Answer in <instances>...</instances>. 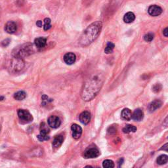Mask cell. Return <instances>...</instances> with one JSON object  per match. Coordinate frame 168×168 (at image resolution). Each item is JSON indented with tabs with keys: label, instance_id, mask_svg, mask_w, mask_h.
<instances>
[{
	"label": "cell",
	"instance_id": "15",
	"mask_svg": "<svg viewBox=\"0 0 168 168\" xmlns=\"http://www.w3.org/2000/svg\"><path fill=\"white\" fill-rule=\"evenodd\" d=\"M143 117H144V113H143L142 110L140 109V108H137V109H136L134 112V113L132 114L131 119H133L134 121L139 122L142 120Z\"/></svg>",
	"mask_w": 168,
	"mask_h": 168
},
{
	"label": "cell",
	"instance_id": "31",
	"mask_svg": "<svg viewBox=\"0 0 168 168\" xmlns=\"http://www.w3.org/2000/svg\"><path fill=\"white\" fill-rule=\"evenodd\" d=\"M36 25H37V26L41 28L42 26V21L41 20H38L36 22Z\"/></svg>",
	"mask_w": 168,
	"mask_h": 168
},
{
	"label": "cell",
	"instance_id": "9",
	"mask_svg": "<svg viewBox=\"0 0 168 168\" xmlns=\"http://www.w3.org/2000/svg\"><path fill=\"white\" fill-rule=\"evenodd\" d=\"M71 129L72 131V136L74 139H78L81 137L82 134V129L78 124H73L71 126Z\"/></svg>",
	"mask_w": 168,
	"mask_h": 168
},
{
	"label": "cell",
	"instance_id": "21",
	"mask_svg": "<svg viewBox=\"0 0 168 168\" xmlns=\"http://www.w3.org/2000/svg\"><path fill=\"white\" fill-rule=\"evenodd\" d=\"M136 128L133 125H127L123 128L124 134H129V133H135L136 131Z\"/></svg>",
	"mask_w": 168,
	"mask_h": 168
},
{
	"label": "cell",
	"instance_id": "10",
	"mask_svg": "<svg viewBox=\"0 0 168 168\" xmlns=\"http://www.w3.org/2000/svg\"><path fill=\"white\" fill-rule=\"evenodd\" d=\"M148 12L150 15L152 16H158L160 15L162 13V9L160 6L156 5H153L149 7Z\"/></svg>",
	"mask_w": 168,
	"mask_h": 168
},
{
	"label": "cell",
	"instance_id": "28",
	"mask_svg": "<svg viewBox=\"0 0 168 168\" xmlns=\"http://www.w3.org/2000/svg\"><path fill=\"white\" fill-rule=\"evenodd\" d=\"M10 39H5V40H4L2 41L1 45L3 47H5L7 46H8L9 44H10Z\"/></svg>",
	"mask_w": 168,
	"mask_h": 168
},
{
	"label": "cell",
	"instance_id": "29",
	"mask_svg": "<svg viewBox=\"0 0 168 168\" xmlns=\"http://www.w3.org/2000/svg\"><path fill=\"white\" fill-rule=\"evenodd\" d=\"M159 85H160V84H156V86L157 87L156 88V87H153V90L155 92H159L161 90V89H162V87H160V88H159V87H158Z\"/></svg>",
	"mask_w": 168,
	"mask_h": 168
},
{
	"label": "cell",
	"instance_id": "26",
	"mask_svg": "<svg viewBox=\"0 0 168 168\" xmlns=\"http://www.w3.org/2000/svg\"><path fill=\"white\" fill-rule=\"evenodd\" d=\"M154 35L151 32H149V33L145 35L144 40L147 42H150L154 40Z\"/></svg>",
	"mask_w": 168,
	"mask_h": 168
},
{
	"label": "cell",
	"instance_id": "1",
	"mask_svg": "<svg viewBox=\"0 0 168 168\" xmlns=\"http://www.w3.org/2000/svg\"><path fill=\"white\" fill-rule=\"evenodd\" d=\"M104 80L103 74H93L84 84L82 92V99L86 101H89L95 97L103 86Z\"/></svg>",
	"mask_w": 168,
	"mask_h": 168
},
{
	"label": "cell",
	"instance_id": "4",
	"mask_svg": "<svg viewBox=\"0 0 168 168\" xmlns=\"http://www.w3.org/2000/svg\"><path fill=\"white\" fill-rule=\"evenodd\" d=\"M24 66V61L23 58L13 57L10 61L9 68L10 70L13 72H16L21 70Z\"/></svg>",
	"mask_w": 168,
	"mask_h": 168
},
{
	"label": "cell",
	"instance_id": "24",
	"mask_svg": "<svg viewBox=\"0 0 168 168\" xmlns=\"http://www.w3.org/2000/svg\"><path fill=\"white\" fill-rule=\"evenodd\" d=\"M103 166L104 168H112L114 167L113 161L110 160H106L103 162Z\"/></svg>",
	"mask_w": 168,
	"mask_h": 168
},
{
	"label": "cell",
	"instance_id": "25",
	"mask_svg": "<svg viewBox=\"0 0 168 168\" xmlns=\"http://www.w3.org/2000/svg\"><path fill=\"white\" fill-rule=\"evenodd\" d=\"M51 28V20L50 18H45L44 19V29L45 31L49 30Z\"/></svg>",
	"mask_w": 168,
	"mask_h": 168
},
{
	"label": "cell",
	"instance_id": "6",
	"mask_svg": "<svg viewBox=\"0 0 168 168\" xmlns=\"http://www.w3.org/2000/svg\"><path fill=\"white\" fill-rule=\"evenodd\" d=\"M100 155V152L97 148L94 147H91L86 149L84 152L83 156L85 158H95Z\"/></svg>",
	"mask_w": 168,
	"mask_h": 168
},
{
	"label": "cell",
	"instance_id": "17",
	"mask_svg": "<svg viewBox=\"0 0 168 168\" xmlns=\"http://www.w3.org/2000/svg\"><path fill=\"white\" fill-rule=\"evenodd\" d=\"M63 141H64V136H63L62 135H58L56 136L54 138L52 145L54 148H58V147H60L62 144Z\"/></svg>",
	"mask_w": 168,
	"mask_h": 168
},
{
	"label": "cell",
	"instance_id": "18",
	"mask_svg": "<svg viewBox=\"0 0 168 168\" xmlns=\"http://www.w3.org/2000/svg\"><path fill=\"white\" fill-rule=\"evenodd\" d=\"M132 113L131 110H129V108H124V109L122 111L121 116L126 121H129L131 119Z\"/></svg>",
	"mask_w": 168,
	"mask_h": 168
},
{
	"label": "cell",
	"instance_id": "5",
	"mask_svg": "<svg viewBox=\"0 0 168 168\" xmlns=\"http://www.w3.org/2000/svg\"><path fill=\"white\" fill-rule=\"evenodd\" d=\"M18 116L22 124H28L33 120V117L28 111L24 109H20L18 110Z\"/></svg>",
	"mask_w": 168,
	"mask_h": 168
},
{
	"label": "cell",
	"instance_id": "7",
	"mask_svg": "<svg viewBox=\"0 0 168 168\" xmlns=\"http://www.w3.org/2000/svg\"><path fill=\"white\" fill-rule=\"evenodd\" d=\"M48 125L50 126L51 128L53 129H57L60 127L61 124V121L58 116H51L50 118H48L47 120Z\"/></svg>",
	"mask_w": 168,
	"mask_h": 168
},
{
	"label": "cell",
	"instance_id": "2",
	"mask_svg": "<svg viewBox=\"0 0 168 168\" xmlns=\"http://www.w3.org/2000/svg\"><path fill=\"white\" fill-rule=\"evenodd\" d=\"M102 29V22L100 21H95L84 30L79 40L80 44L82 46H87L99 37Z\"/></svg>",
	"mask_w": 168,
	"mask_h": 168
},
{
	"label": "cell",
	"instance_id": "16",
	"mask_svg": "<svg viewBox=\"0 0 168 168\" xmlns=\"http://www.w3.org/2000/svg\"><path fill=\"white\" fill-rule=\"evenodd\" d=\"M47 44V39L44 37L37 38L34 40V45L38 49H42L45 47Z\"/></svg>",
	"mask_w": 168,
	"mask_h": 168
},
{
	"label": "cell",
	"instance_id": "3",
	"mask_svg": "<svg viewBox=\"0 0 168 168\" xmlns=\"http://www.w3.org/2000/svg\"><path fill=\"white\" fill-rule=\"evenodd\" d=\"M34 50L33 45L30 43H27L25 44L21 45L19 47H16L12 52L13 57H19V58H24L28 57L32 53H34Z\"/></svg>",
	"mask_w": 168,
	"mask_h": 168
},
{
	"label": "cell",
	"instance_id": "12",
	"mask_svg": "<svg viewBox=\"0 0 168 168\" xmlns=\"http://www.w3.org/2000/svg\"><path fill=\"white\" fill-rule=\"evenodd\" d=\"M79 119L82 124L84 125L88 124L91 120V114L88 111H84L80 114Z\"/></svg>",
	"mask_w": 168,
	"mask_h": 168
},
{
	"label": "cell",
	"instance_id": "22",
	"mask_svg": "<svg viewBox=\"0 0 168 168\" xmlns=\"http://www.w3.org/2000/svg\"><path fill=\"white\" fill-rule=\"evenodd\" d=\"M26 97V93L23 91H20V92H16L14 94V98L17 100H22L25 99Z\"/></svg>",
	"mask_w": 168,
	"mask_h": 168
},
{
	"label": "cell",
	"instance_id": "27",
	"mask_svg": "<svg viewBox=\"0 0 168 168\" xmlns=\"http://www.w3.org/2000/svg\"><path fill=\"white\" fill-rule=\"evenodd\" d=\"M41 99H42V104H43V106H45L48 103L51 102L52 99H49V97L45 95V94H44L43 96L41 97Z\"/></svg>",
	"mask_w": 168,
	"mask_h": 168
},
{
	"label": "cell",
	"instance_id": "8",
	"mask_svg": "<svg viewBox=\"0 0 168 168\" xmlns=\"http://www.w3.org/2000/svg\"><path fill=\"white\" fill-rule=\"evenodd\" d=\"M50 133V130L47 128L45 127V125H44L43 128L41 127V130H40V135H38V139L40 141H47L50 139V136L48 135V134Z\"/></svg>",
	"mask_w": 168,
	"mask_h": 168
},
{
	"label": "cell",
	"instance_id": "19",
	"mask_svg": "<svg viewBox=\"0 0 168 168\" xmlns=\"http://www.w3.org/2000/svg\"><path fill=\"white\" fill-rule=\"evenodd\" d=\"M135 19V15L134 13L128 12L124 16V21L125 23H131Z\"/></svg>",
	"mask_w": 168,
	"mask_h": 168
},
{
	"label": "cell",
	"instance_id": "14",
	"mask_svg": "<svg viewBox=\"0 0 168 168\" xmlns=\"http://www.w3.org/2000/svg\"><path fill=\"white\" fill-rule=\"evenodd\" d=\"M162 104V102L160 100H154L152 102L150 103L148 105V109L150 112H154L157 109H158L159 108L161 107Z\"/></svg>",
	"mask_w": 168,
	"mask_h": 168
},
{
	"label": "cell",
	"instance_id": "30",
	"mask_svg": "<svg viewBox=\"0 0 168 168\" xmlns=\"http://www.w3.org/2000/svg\"><path fill=\"white\" fill-rule=\"evenodd\" d=\"M163 34H164V36H165V37H167L168 36V28H166L164 30Z\"/></svg>",
	"mask_w": 168,
	"mask_h": 168
},
{
	"label": "cell",
	"instance_id": "13",
	"mask_svg": "<svg viewBox=\"0 0 168 168\" xmlns=\"http://www.w3.org/2000/svg\"><path fill=\"white\" fill-rule=\"evenodd\" d=\"M5 30L8 34H14L17 30L16 24L13 21H9L6 23L5 26Z\"/></svg>",
	"mask_w": 168,
	"mask_h": 168
},
{
	"label": "cell",
	"instance_id": "33",
	"mask_svg": "<svg viewBox=\"0 0 168 168\" xmlns=\"http://www.w3.org/2000/svg\"><path fill=\"white\" fill-rule=\"evenodd\" d=\"M123 162H124L123 158L120 160V162H119V163H118V167H120L122 166V163H123Z\"/></svg>",
	"mask_w": 168,
	"mask_h": 168
},
{
	"label": "cell",
	"instance_id": "32",
	"mask_svg": "<svg viewBox=\"0 0 168 168\" xmlns=\"http://www.w3.org/2000/svg\"><path fill=\"white\" fill-rule=\"evenodd\" d=\"M167 143H166V144L164 145V146H162V148H161L160 150H166V151H167Z\"/></svg>",
	"mask_w": 168,
	"mask_h": 168
},
{
	"label": "cell",
	"instance_id": "23",
	"mask_svg": "<svg viewBox=\"0 0 168 168\" xmlns=\"http://www.w3.org/2000/svg\"><path fill=\"white\" fill-rule=\"evenodd\" d=\"M114 47H115V45L112 43V42H110V41L108 42L106 44V46L104 49L105 53H106V54L112 53V52H113Z\"/></svg>",
	"mask_w": 168,
	"mask_h": 168
},
{
	"label": "cell",
	"instance_id": "20",
	"mask_svg": "<svg viewBox=\"0 0 168 168\" xmlns=\"http://www.w3.org/2000/svg\"><path fill=\"white\" fill-rule=\"evenodd\" d=\"M168 161V156L166 154L161 155L160 156L158 157V158L156 159V162L159 165H164V164H166Z\"/></svg>",
	"mask_w": 168,
	"mask_h": 168
},
{
	"label": "cell",
	"instance_id": "11",
	"mask_svg": "<svg viewBox=\"0 0 168 168\" xmlns=\"http://www.w3.org/2000/svg\"><path fill=\"white\" fill-rule=\"evenodd\" d=\"M63 59H64V61L66 64L71 65L73 64L74 63L76 62V56L74 52H67V53H66L64 55Z\"/></svg>",
	"mask_w": 168,
	"mask_h": 168
}]
</instances>
